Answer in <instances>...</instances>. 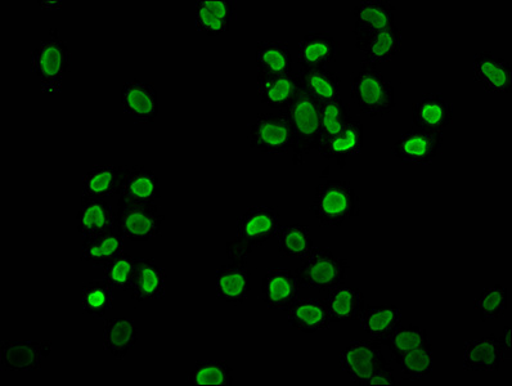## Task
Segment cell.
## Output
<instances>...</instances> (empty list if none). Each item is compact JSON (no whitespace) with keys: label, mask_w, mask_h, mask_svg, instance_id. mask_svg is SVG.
I'll list each match as a JSON object with an SVG mask.
<instances>
[{"label":"cell","mask_w":512,"mask_h":386,"mask_svg":"<svg viewBox=\"0 0 512 386\" xmlns=\"http://www.w3.org/2000/svg\"><path fill=\"white\" fill-rule=\"evenodd\" d=\"M51 352L49 340H4L0 348V367L8 372L39 371L43 359Z\"/></svg>","instance_id":"11"},{"label":"cell","mask_w":512,"mask_h":386,"mask_svg":"<svg viewBox=\"0 0 512 386\" xmlns=\"http://www.w3.org/2000/svg\"><path fill=\"white\" fill-rule=\"evenodd\" d=\"M298 78L300 84L313 98L320 103H326L341 97V79L329 67L322 69H302Z\"/></svg>","instance_id":"34"},{"label":"cell","mask_w":512,"mask_h":386,"mask_svg":"<svg viewBox=\"0 0 512 386\" xmlns=\"http://www.w3.org/2000/svg\"><path fill=\"white\" fill-rule=\"evenodd\" d=\"M455 109L442 93L428 92L412 103L413 127L443 133L452 124Z\"/></svg>","instance_id":"14"},{"label":"cell","mask_w":512,"mask_h":386,"mask_svg":"<svg viewBox=\"0 0 512 386\" xmlns=\"http://www.w3.org/2000/svg\"><path fill=\"white\" fill-rule=\"evenodd\" d=\"M129 169L128 165H94L82 179L83 197L107 200L120 195Z\"/></svg>","instance_id":"18"},{"label":"cell","mask_w":512,"mask_h":386,"mask_svg":"<svg viewBox=\"0 0 512 386\" xmlns=\"http://www.w3.org/2000/svg\"><path fill=\"white\" fill-rule=\"evenodd\" d=\"M300 285L295 273L286 268H269L262 281V302L269 309L287 311L299 300Z\"/></svg>","instance_id":"15"},{"label":"cell","mask_w":512,"mask_h":386,"mask_svg":"<svg viewBox=\"0 0 512 386\" xmlns=\"http://www.w3.org/2000/svg\"><path fill=\"white\" fill-rule=\"evenodd\" d=\"M277 240V253L282 258L303 260L314 249L311 230L300 223L280 227L277 232Z\"/></svg>","instance_id":"35"},{"label":"cell","mask_w":512,"mask_h":386,"mask_svg":"<svg viewBox=\"0 0 512 386\" xmlns=\"http://www.w3.org/2000/svg\"><path fill=\"white\" fill-rule=\"evenodd\" d=\"M188 384L192 386H231L233 384L232 368L220 359H205L193 366L188 375Z\"/></svg>","instance_id":"39"},{"label":"cell","mask_w":512,"mask_h":386,"mask_svg":"<svg viewBox=\"0 0 512 386\" xmlns=\"http://www.w3.org/2000/svg\"><path fill=\"white\" fill-rule=\"evenodd\" d=\"M402 44V30L397 25L356 39V48L363 56L362 64L374 66L392 61L401 53Z\"/></svg>","instance_id":"22"},{"label":"cell","mask_w":512,"mask_h":386,"mask_svg":"<svg viewBox=\"0 0 512 386\" xmlns=\"http://www.w3.org/2000/svg\"><path fill=\"white\" fill-rule=\"evenodd\" d=\"M361 326L372 340L381 344L402 326L401 309L394 304L367 308L361 318Z\"/></svg>","instance_id":"32"},{"label":"cell","mask_w":512,"mask_h":386,"mask_svg":"<svg viewBox=\"0 0 512 386\" xmlns=\"http://www.w3.org/2000/svg\"><path fill=\"white\" fill-rule=\"evenodd\" d=\"M286 312L291 329L303 334H316L330 329L332 320L325 300H296Z\"/></svg>","instance_id":"24"},{"label":"cell","mask_w":512,"mask_h":386,"mask_svg":"<svg viewBox=\"0 0 512 386\" xmlns=\"http://www.w3.org/2000/svg\"><path fill=\"white\" fill-rule=\"evenodd\" d=\"M509 305V294L502 285L489 286L475 300L474 307L479 313L480 321H498L505 318Z\"/></svg>","instance_id":"40"},{"label":"cell","mask_w":512,"mask_h":386,"mask_svg":"<svg viewBox=\"0 0 512 386\" xmlns=\"http://www.w3.org/2000/svg\"><path fill=\"white\" fill-rule=\"evenodd\" d=\"M258 76H280L293 73L289 44L282 40L266 39L256 44Z\"/></svg>","instance_id":"30"},{"label":"cell","mask_w":512,"mask_h":386,"mask_svg":"<svg viewBox=\"0 0 512 386\" xmlns=\"http://www.w3.org/2000/svg\"><path fill=\"white\" fill-rule=\"evenodd\" d=\"M160 196L159 178L152 170L142 165L129 169L120 199L133 204H155Z\"/></svg>","instance_id":"28"},{"label":"cell","mask_w":512,"mask_h":386,"mask_svg":"<svg viewBox=\"0 0 512 386\" xmlns=\"http://www.w3.org/2000/svg\"><path fill=\"white\" fill-rule=\"evenodd\" d=\"M137 341L138 327L133 318L115 317L103 322V349L112 358L123 361L128 356L130 350L136 347Z\"/></svg>","instance_id":"26"},{"label":"cell","mask_w":512,"mask_h":386,"mask_svg":"<svg viewBox=\"0 0 512 386\" xmlns=\"http://www.w3.org/2000/svg\"><path fill=\"white\" fill-rule=\"evenodd\" d=\"M322 103L313 98L303 87L286 112L294 133L293 163L303 165L305 157L317 150L320 133Z\"/></svg>","instance_id":"4"},{"label":"cell","mask_w":512,"mask_h":386,"mask_svg":"<svg viewBox=\"0 0 512 386\" xmlns=\"http://www.w3.org/2000/svg\"><path fill=\"white\" fill-rule=\"evenodd\" d=\"M168 275L163 267L152 258H137L134 266L132 296L137 302L163 299L166 294Z\"/></svg>","instance_id":"20"},{"label":"cell","mask_w":512,"mask_h":386,"mask_svg":"<svg viewBox=\"0 0 512 386\" xmlns=\"http://www.w3.org/2000/svg\"><path fill=\"white\" fill-rule=\"evenodd\" d=\"M82 308L94 320H103L114 308V287L105 278L85 282L82 287Z\"/></svg>","instance_id":"37"},{"label":"cell","mask_w":512,"mask_h":386,"mask_svg":"<svg viewBox=\"0 0 512 386\" xmlns=\"http://www.w3.org/2000/svg\"><path fill=\"white\" fill-rule=\"evenodd\" d=\"M236 20V0H197L195 4L196 30L209 37L226 33Z\"/></svg>","instance_id":"17"},{"label":"cell","mask_w":512,"mask_h":386,"mask_svg":"<svg viewBox=\"0 0 512 386\" xmlns=\"http://www.w3.org/2000/svg\"><path fill=\"white\" fill-rule=\"evenodd\" d=\"M281 215L276 206H249L236 222L237 236L253 248H263L280 230Z\"/></svg>","instance_id":"10"},{"label":"cell","mask_w":512,"mask_h":386,"mask_svg":"<svg viewBox=\"0 0 512 386\" xmlns=\"http://www.w3.org/2000/svg\"><path fill=\"white\" fill-rule=\"evenodd\" d=\"M136 259L127 253L119 255L102 267L103 278L116 290L128 291L132 286Z\"/></svg>","instance_id":"42"},{"label":"cell","mask_w":512,"mask_h":386,"mask_svg":"<svg viewBox=\"0 0 512 386\" xmlns=\"http://www.w3.org/2000/svg\"><path fill=\"white\" fill-rule=\"evenodd\" d=\"M247 141L260 155H286L293 150L294 133L285 111L259 114L249 125Z\"/></svg>","instance_id":"6"},{"label":"cell","mask_w":512,"mask_h":386,"mask_svg":"<svg viewBox=\"0 0 512 386\" xmlns=\"http://www.w3.org/2000/svg\"><path fill=\"white\" fill-rule=\"evenodd\" d=\"M215 291L223 302L245 303L251 291V272L247 264L231 262L220 267L215 273Z\"/></svg>","instance_id":"23"},{"label":"cell","mask_w":512,"mask_h":386,"mask_svg":"<svg viewBox=\"0 0 512 386\" xmlns=\"http://www.w3.org/2000/svg\"><path fill=\"white\" fill-rule=\"evenodd\" d=\"M76 221L78 231L84 237L101 235L116 228V214L107 200L82 197V206L76 215Z\"/></svg>","instance_id":"27"},{"label":"cell","mask_w":512,"mask_h":386,"mask_svg":"<svg viewBox=\"0 0 512 386\" xmlns=\"http://www.w3.org/2000/svg\"><path fill=\"white\" fill-rule=\"evenodd\" d=\"M341 370L357 385H366L372 376L389 365L379 341L356 340L340 352Z\"/></svg>","instance_id":"8"},{"label":"cell","mask_w":512,"mask_h":386,"mask_svg":"<svg viewBox=\"0 0 512 386\" xmlns=\"http://www.w3.org/2000/svg\"><path fill=\"white\" fill-rule=\"evenodd\" d=\"M256 87L260 101L264 105L284 111L298 96L302 84L298 74L290 73L280 76H258Z\"/></svg>","instance_id":"25"},{"label":"cell","mask_w":512,"mask_h":386,"mask_svg":"<svg viewBox=\"0 0 512 386\" xmlns=\"http://www.w3.org/2000/svg\"><path fill=\"white\" fill-rule=\"evenodd\" d=\"M350 97L357 109L368 118H383L395 107L392 82L374 65L362 64L350 84Z\"/></svg>","instance_id":"2"},{"label":"cell","mask_w":512,"mask_h":386,"mask_svg":"<svg viewBox=\"0 0 512 386\" xmlns=\"http://www.w3.org/2000/svg\"><path fill=\"white\" fill-rule=\"evenodd\" d=\"M253 249V246L240 236H236L226 244L227 257L232 263L247 264V259L253 253Z\"/></svg>","instance_id":"43"},{"label":"cell","mask_w":512,"mask_h":386,"mask_svg":"<svg viewBox=\"0 0 512 386\" xmlns=\"http://www.w3.org/2000/svg\"><path fill=\"white\" fill-rule=\"evenodd\" d=\"M339 56V40L329 31H309L300 40L298 60L303 69L329 67Z\"/></svg>","instance_id":"16"},{"label":"cell","mask_w":512,"mask_h":386,"mask_svg":"<svg viewBox=\"0 0 512 386\" xmlns=\"http://www.w3.org/2000/svg\"><path fill=\"white\" fill-rule=\"evenodd\" d=\"M349 263L327 248H314L295 271L300 287L330 293L347 280Z\"/></svg>","instance_id":"5"},{"label":"cell","mask_w":512,"mask_h":386,"mask_svg":"<svg viewBox=\"0 0 512 386\" xmlns=\"http://www.w3.org/2000/svg\"><path fill=\"white\" fill-rule=\"evenodd\" d=\"M363 148V123L352 118L336 136L317 148L327 160L344 161L349 156L361 154Z\"/></svg>","instance_id":"31"},{"label":"cell","mask_w":512,"mask_h":386,"mask_svg":"<svg viewBox=\"0 0 512 386\" xmlns=\"http://www.w3.org/2000/svg\"><path fill=\"white\" fill-rule=\"evenodd\" d=\"M361 197L345 181H327L316 188L311 212L321 227H341L361 213Z\"/></svg>","instance_id":"1"},{"label":"cell","mask_w":512,"mask_h":386,"mask_svg":"<svg viewBox=\"0 0 512 386\" xmlns=\"http://www.w3.org/2000/svg\"><path fill=\"white\" fill-rule=\"evenodd\" d=\"M443 133L412 127L394 142L390 152L403 165H430L440 155Z\"/></svg>","instance_id":"9"},{"label":"cell","mask_w":512,"mask_h":386,"mask_svg":"<svg viewBox=\"0 0 512 386\" xmlns=\"http://www.w3.org/2000/svg\"><path fill=\"white\" fill-rule=\"evenodd\" d=\"M124 114L137 124H152L159 115V98L154 85L143 80H128L121 89Z\"/></svg>","instance_id":"12"},{"label":"cell","mask_w":512,"mask_h":386,"mask_svg":"<svg viewBox=\"0 0 512 386\" xmlns=\"http://www.w3.org/2000/svg\"><path fill=\"white\" fill-rule=\"evenodd\" d=\"M386 348L392 353V357L407 352V350L424 347V345H433L424 327L410 325L399 327L389 339L383 341Z\"/></svg>","instance_id":"41"},{"label":"cell","mask_w":512,"mask_h":386,"mask_svg":"<svg viewBox=\"0 0 512 386\" xmlns=\"http://www.w3.org/2000/svg\"><path fill=\"white\" fill-rule=\"evenodd\" d=\"M401 368L404 380L428 381L433 379L434 354L433 345H424L392 357Z\"/></svg>","instance_id":"36"},{"label":"cell","mask_w":512,"mask_h":386,"mask_svg":"<svg viewBox=\"0 0 512 386\" xmlns=\"http://www.w3.org/2000/svg\"><path fill=\"white\" fill-rule=\"evenodd\" d=\"M350 120H352L350 106L348 101H345L343 97L322 103L317 148L340 133Z\"/></svg>","instance_id":"38"},{"label":"cell","mask_w":512,"mask_h":386,"mask_svg":"<svg viewBox=\"0 0 512 386\" xmlns=\"http://www.w3.org/2000/svg\"><path fill=\"white\" fill-rule=\"evenodd\" d=\"M325 302L332 322L361 321L368 308L362 291L344 284L331 290Z\"/></svg>","instance_id":"29"},{"label":"cell","mask_w":512,"mask_h":386,"mask_svg":"<svg viewBox=\"0 0 512 386\" xmlns=\"http://www.w3.org/2000/svg\"><path fill=\"white\" fill-rule=\"evenodd\" d=\"M165 215L156 204H133L119 201L116 228L124 239L150 241L160 235Z\"/></svg>","instance_id":"7"},{"label":"cell","mask_w":512,"mask_h":386,"mask_svg":"<svg viewBox=\"0 0 512 386\" xmlns=\"http://www.w3.org/2000/svg\"><path fill=\"white\" fill-rule=\"evenodd\" d=\"M505 361L501 338L492 334L487 338L464 341L462 367L465 371L497 372Z\"/></svg>","instance_id":"19"},{"label":"cell","mask_w":512,"mask_h":386,"mask_svg":"<svg viewBox=\"0 0 512 386\" xmlns=\"http://www.w3.org/2000/svg\"><path fill=\"white\" fill-rule=\"evenodd\" d=\"M125 241L119 231L111 230L101 235L85 237L82 260L93 267H103L124 253Z\"/></svg>","instance_id":"33"},{"label":"cell","mask_w":512,"mask_h":386,"mask_svg":"<svg viewBox=\"0 0 512 386\" xmlns=\"http://www.w3.org/2000/svg\"><path fill=\"white\" fill-rule=\"evenodd\" d=\"M394 4L388 0H366L353 8V34L356 39L368 37L395 25Z\"/></svg>","instance_id":"21"},{"label":"cell","mask_w":512,"mask_h":386,"mask_svg":"<svg viewBox=\"0 0 512 386\" xmlns=\"http://www.w3.org/2000/svg\"><path fill=\"white\" fill-rule=\"evenodd\" d=\"M397 386L399 381L395 379L393 368L390 365L381 368L377 371L370 380L367 381L366 386Z\"/></svg>","instance_id":"44"},{"label":"cell","mask_w":512,"mask_h":386,"mask_svg":"<svg viewBox=\"0 0 512 386\" xmlns=\"http://www.w3.org/2000/svg\"><path fill=\"white\" fill-rule=\"evenodd\" d=\"M502 345H503V354L506 356H510L511 354V327L506 326L505 331H503V335L501 338Z\"/></svg>","instance_id":"45"},{"label":"cell","mask_w":512,"mask_h":386,"mask_svg":"<svg viewBox=\"0 0 512 386\" xmlns=\"http://www.w3.org/2000/svg\"><path fill=\"white\" fill-rule=\"evenodd\" d=\"M31 71L38 76L44 92L62 91L65 76L73 66V55L58 31H49V37L40 40L30 57Z\"/></svg>","instance_id":"3"},{"label":"cell","mask_w":512,"mask_h":386,"mask_svg":"<svg viewBox=\"0 0 512 386\" xmlns=\"http://www.w3.org/2000/svg\"><path fill=\"white\" fill-rule=\"evenodd\" d=\"M473 75L475 83L480 84L484 92L509 94L512 88V69L510 62L496 53L484 51L473 57Z\"/></svg>","instance_id":"13"}]
</instances>
